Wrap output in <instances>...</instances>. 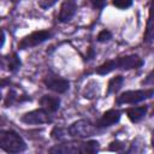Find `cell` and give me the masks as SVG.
<instances>
[{
	"instance_id": "cell-1",
	"label": "cell",
	"mask_w": 154,
	"mask_h": 154,
	"mask_svg": "<svg viewBox=\"0 0 154 154\" xmlns=\"http://www.w3.org/2000/svg\"><path fill=\"white\" fill-rule=\"evenodd\" d=\"M99 152V142L95 140L90 141H69L55 144L49 149L53 154H94Z\"/></svg>"
},
{
	"instance_id": "cell-2",
	"label": "cell",
	"mask_w": 154,
	"mask_h": 154,
	"mask_svg": "<svg viewBox=\"0 0 154 154\" xmlns=\"http://www.w3.org/2000/svg\"><path fill=\"white\" fill-rule=\"evenodd\" d=\"M0 148L6 153H22L26 150V143L13 130L0 131Z\"/></svg>"
},
{
	"instance_id": "cell-3",
	"label": "cell",
	"mask_w": 154,
	"mask_h": 154,
	"mask_svg": "<svg viewBox=\"0 0 154 154\" xmlns=\"http://www.w3.org/2000/svg\"><path fill=\"white\" fill-rule=\"evenodd\" d=\"M101 131L102 129H100L95 123H91L89 119L76 120L67 128V134L72 138H87Z\"/></svg>"
},
{
	"instance_id": "cell-4",
	"label": "cell",
	"mask_w": 154,
	"mask_h": 154,
	"mask_svg": "<svg viewBox=\"0 0 154 154\" xmlns=\"http://www.w3.org/2000/svg\"><path fill=\"white\" fill-rule=\"evenodd\" d=\"M154 96V89H138V90H126L122 93L116 99L117 105H135L138 102H142L147 99H150Z\"/></svg>"
},
{
	"instance_id": "cell-5",
	"label": "cell",
	"mask_w": 154,
	"mask_h": 154,
	"mask_svg": "<svg viewBox=\"0 0 154 154\" xmlns=\"http://www.w3.org/2000/svg\"><path fill=\"white\" fill-rule=\"evenodd\" d=\"M54 32L52 30H37L32 31L31 34L24 36L19 42H18V48L19 49H28V48H34L47 40L52 38Z\"/></svg>"
},
{
	"instance_id": "cell-6",
	"label": "cell",
	"mask_w": 154,
	"mask_h": 154,
	"mask_svg": "<svg viewBox=\"0 0 154 154\" xmlns=\"http://www.w3.org/2000/svg\"><path fill=\"white\" fill-rule=\"evenodd\" d=\"M20 122L26 125H40V124H49L53 122L51 113L45 108L32 109L30 112L24 113L20 117Z\"/></svg>"
},
{
	"instance_id": "cell-7",
	"label": "cell",
	"mask_w": 154,
	"mask_h": 154,
	"mask_svg": "<svg viewBox=\"0 0 154 154\" xmlns=\"http://www.w3.org/2000/svg\"><path fill=\"white\" fill-rule=\"evenodd\" d=\"M43 83L46 85L47 89L58 93V94H64L69 90L70 88V82L58 75H54L52 72H49L47 76L43 77Z\"/></svg>"
},
{
	"instance_id": "cell-8",
	"label": "cell",
	"mask_w": 154,
	"mask_h": 154,
	"mask_svg": "<svg viewBox=\"0 0 154 154\" xmlns=\"http://www.w3.org/2000/svg\"><path fill=\"white\" fill-rule=\"evenodd\" d=\"M116 70H131V69H140L143 66V59L137 54H128L123 57H118L113 59Z\"/></svg>"
},
{
	"instance_id": "cell-9",
	"label": "cell",
	"mask_w": 154,
	"mask_h": 154,
	"mask_svg": "<svg viewBox=\"0 0 154 154\" xmlns=\"http://www.w3.org/2000/svg\"><path fill=\"white\" fill-rule=\"evenodd\" d=\"M120 117H122V112L119 109H116V108H112V109H108L106 111L101 117L100 119H97V122L95 123L100 129H106V128H109L114 124H117L119 120H120Z\"/></svg>"
},
{
	"instance_id": "cell-10",
	"label": "cell",
	"mask_w": 154,
	"mask_h": 154,
	"mask_svg": "<svg viewBox=\"0 0 154 154\" xmlns=\"http://www.w3.org/2000/svg\"><path fill=\"white\" fill-rule=\"evenodd\" d=\"M77 11V1L76 0H64L61 6H60V11H59V22L60 23H67L70 22L73 16L76 14Z\"/></svg>"
},
{
	"instance_id": "cell-11",
	"label": "cell",
	"mask_w": 154,
	"mask_h": 154,
	"mask_svg": "<svg viewBox=\"0 0 154 154\" xmlns=\"http://www.w3.org/2000/svg\"><path fill=\"white\" fill-rule=\"evenodd\" d=\"M153 40H154V0H152L149 5V13H148V19H147L146 31L143 35V41L146 43H149Z\"/></svg>"
},
{
	"instance_id": "cell-12",
	"label": "cell",
	"mask_w": 154,
	"mask_h": 154,
	"mask_svg": "<svg viewBox=\"0 0 154 154\" xmlns=\"http://www.w3.org/2000/svg\"><path fill=\"white\" fill-rule=\"evenodd\" d=\"M40 105L49 113H55L60 108V99L54 95H42L40 99Z\"/></svg>"
},
{
	"instance_id": "cell-13",
	"label": "cell",
	"mask_w": 154,
	"mask_h": 154,
	"mask_svg": "<svg viewBox=\"0 0 154 154\" xmlns=\"http://www.w3.org/2000/svg\"><path fill=\"white\" fill-rule=\"evenodd\" d=\"M148 112V106H137V107H129L126 109V116L131 123H138L141 122Z\"/></svg>"
},
{
	"instance_id": "cell-14",
	"label": "cell",
	"mask_w": 154,
	"mask_h": 154,
	"mask_svg": "<svg viewBox=\"0 0 154 154\" xmlns=\"http://www.w3.org/2000/svg\"><path fill=\"white\" fill-rule=\"evenodd\" d=\"M28 100H30L29 96H26V95L20 96L14 89H10L8 93H7V95H6L5 99H4V106H5V107H11V106L14 105V103H18V102L20 103V102L28 101Z\"/></svg>"
},
{
	"instance_id": "cell-15",
	"label": "cell",
	"mask_w": 154,
	"mask_h": 154,
	"mask_svg": "<svg viewBox=\"0 0 154 154\" xmlns=\"http://www.w3.org/2000/svg\"><path fill=\"white\" fill-rule=\"evenodd\" d=\"M123 83H124V77L122 75H117V76L112 77L107 84V94L118 93L120 90V88L123 87Z\"/></svg>"
},
{
	"instance_id": "cell-16",
	"label": "cell",
	"mask_w": 154,
	"mask_h": 154,
	"mask_svg": "<svg viewBox=\"0 0 154 154\" xmlns=\"http://www.w3.org/2000/svg\"><path fill=\"white\" fill-rule=\"evenodd\" d=\"M22 66V60L19 58V55L17 53H12V55H10L7 58V70L12 73H16Z\"/></svg>"
},
{
	"instance_id": "cell-17",
	"label": "cell",
	"mask_w": 154,
	"mask_h": 154,
	"mask_svg": "<svg viewBox=\"0 0 154 154\" xmlns=\"http://www.w3.org/2000/svg\"><path fill=\"white\" fill-rule=\"evenodd\" d=\"M51 136H52V138L55 140V141H63L66 136H69L67 129H64V128H60V126H55V128H53V130L51 131Z\"/></svg>"
},
{
	"instance_id": "cell-18",
	"label": "cell",
	"mask_w": 154,
	"mask_h": 154,
	"mask_svg": "<svg viewBox=\"0 0 154 154\" xmlns=\"http://www.w3.org/2000/svg\"><path fill=\"white\" fill-rule=\"evenodd\" d=\"M96 89H99V84H97V82H95L94 87H90V83H89V84H87V85H85V88H84L83 96H84L85 99H93V97H95V96L97 95Z\"/></svg>"
},
{
	"instance_id": "cell-19",
	"label": "cell",
	"mask_w": 154,
	"mask_h": 154,
	"mask_svg": "<svg viewBox=\"0 0 154 154\" xmlns=\"http://www.w3.org/2000/svg\"><path fill=\"white\" fill-rule=\"evenodd\" d=\"M111 38H112V32H111L108 29L101 30V31L97 34V37H96L97 42H101V43L108 42V41H111Z\"/></svg>"
},
{
	"instance_id": "cell-20",
	"label": "cell",
	"mask_w": 154,
	"mask_h": 154,
	"mask_svg": "<svg viewBox=\"0 0 154 154\" xmlns=\"http://www.w3.org/2000/svg\"><path fill=\"white\" fill-rule=\"evenodd\" d=\"M134 0H112L113 6H116L119 10H126L129 7H131Z\"/></svg>"
},
{
	"instance_id": "cell-21",
	"label": "cell",
	"mask_w": 154,
	"mask_h": 154,
	"mask_svg": "<svg viewBox=\"0 0 154 154\" xmlns=\"http://www.w3.org/2000/svg\"><path fill=\"white\" fill-rule=\"evenodd\" d=\"M124 149H125L124 142L118 141V140L112 141V142L109 143V146H108V150H112V152H123Z\"/></svg>"
},
{
	"instance_id": "cell-22",
	"label": "cell",
	"mask_w": 154,
	"mask_h": 154,
	"mask_svg": "<svg viewBox=\"0 0 154 154\" xmlns=\"http://www.w3.org/2000/svg\"><path fill=\"white\" fill-rule=\"evenodd\" d=\"M143 150H144V146L142 143L138 144L137 143V140H135L130 144V148L128 149V153H140V152H143Z\"/></svg>"
},
{
	"instance_id": "cell-23",
	"label": "cell",
	"mask_w": 154,
	"mask_h": 154,
	"mask_svg": "<svg viewBox=\"0 0 154 154\" xmlns=\"http://www.w3.org/2000/svg\"><path fill=\"white\" fill-rule=\"evenodd\" d=\"M141 84L142 85H154V69L146 76L144 79H142Z\"/></svg>"
},
{
	"instance_id": "cell-24",
	"label": "cell",
	"mask_w": 154,
	"mask_h": 154,
	"mask_svg": "<svg viewBox=\"0 0 154 154\" xmlns=\"http://www.w3.org/2000/svg\"><path fill=\"white\" fill-rule=\"evenodd\" d=\"M58 0H40L38 2V6L42 8V10H48L49 7L54 6L57 4Z\"/></svg>"
},
{
	"instance_id": "cell-25",
	"label": "cell",
	"mask_w": 154,
	"mask_h": 154,
	"mask_svg": "<svg viewBox=\"0 0 154 154\" xmlns=\"http://www.w3.org/2000/svg\"><path fill=\"white\" fill-rule=\"evenodd\" d=\"M89 2L91 4V6L96 10H101L103 8V6L106 5V0H89Z\"/></svg>"
},
{
	"instance_id": "cell-26",
	"label": "cell",
	"mask_w": 154,
	"mask_h": 154,
	"mask_svg": "<svg viewBox=\"0 0 154 154\" xmlns=\"http://www.w3.org/2000/svg\"><path fill=\"white\" fill-rule=\"evenodd\" d=\"M95 58V49H94V47H89L88 48V51H87V55H85V60L87 61H89V60H93Z\"/></svg>"
},
{
	"instance_id": "cell-27",
	"label": "cell",
	"mask_w": 154,
	"mask_h": 154,
	"mask_svg": "<svg viewBox=\"0 0 154 154\" xmlns=\"http://www.w3.org/2000/svg\"><path fill=\"white\" fill-rule=\"evenodd\" d=\"M4 45H5V31L2 30L1 31V47H4Z\"/></svg>"
},
{
	"instance_id": "cell-28",
	"label": "cell",
	"mask_w": 154,
	"mask_h": 154,
	"mask_svg": "<svg viewBox=\"0 0 154 154\" xmlns=\"http://www.w3.org/2000/svg\"><path fill=\"white\" fill-rule=\"evenodd\" d=\"M150 144H152V148L154 149V129L152 131V136H150Z\"/></svg>"
}]
</instances>
